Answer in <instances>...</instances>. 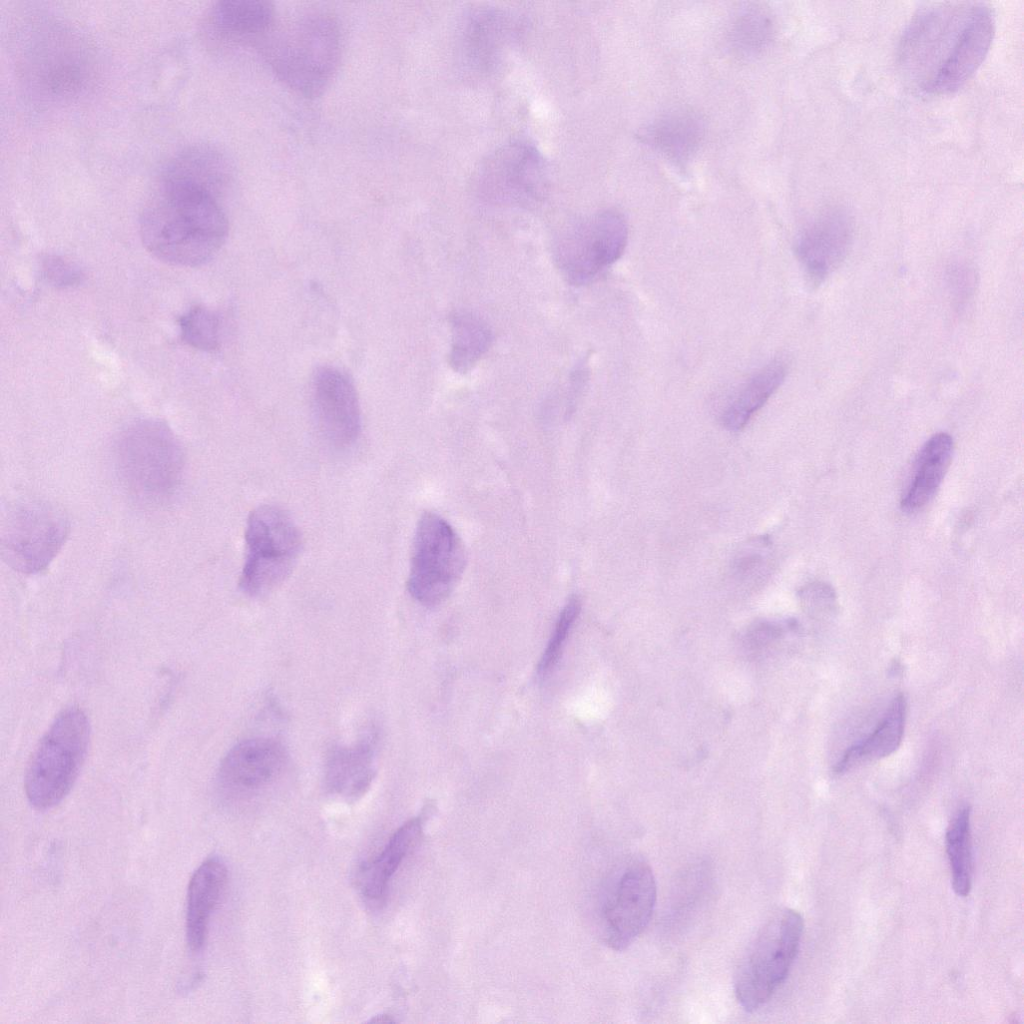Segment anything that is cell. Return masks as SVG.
I'll return each mask as SVG.
<instances>
[{
    "label": "cell",
    "instance_id": "6da1fadb",
    "mask_svg": "<svg viewBox=\"0 0 1024 1024\" xmlns=\"http://www.w3.org/2000/svg\"><path fill=\"white\" fill-rule=\"evenodd\" d=\"M994 32V16L984 2L928 3L916 11L902 33L898 64L919 91L950 94L978 70Z\"/></svg>",
    "mask_w": 1024,
    "mask_h": 1024
},
{
    "label": "cell",
    "instance_id": "7a4b0ae2",
    "mask_svg": "<svg viewBox=\"0 0 1024 1024\" xmlns=\"http://www.w3.org/2000/svg\"><path fill=\"white\" fill-rule=\"evenodd\" d=\"M140 237L157 259L197 267L210 261L228 235L219 198L190 183L160 177L139 217Z\"/></svg>",
    "mask_w": 1024,
    "mask_h": 1024
},
{
    "label": "cell",
    "instance_id": "3957f363",
    "mask_svg": "<svg viewBox=\"0 0 1024 1024\" xmlns=\"http://www.w3.org/2000/svg\"><path fill=\"white\" fill-rule=\"evenodd\" d=\"M16 74L35 99L72 103L88 95L100 76L94 44L78 29L53 17L29 19L17 33Z\"/></svg>",
    "mask_w": 1024,
    "mask_h": 1024
},
{
    "label": "cell",
    "instance_id": "277c9868",
    "mask_svg": "<svg viewBox=\"0 0 1024 1024\" xmlns=\"http://www.w3.org/2000/svg\"><path fill=\"white\" fill-rule=\"evenodd\" d=\"M341 48L336 19L327 12L309 11L277 21L257 49L279 81L312 99L322 95L334 78Z\"/></svg>",
    "mask_w": 1024,
    "mask_h": 1024
},
{
    "label": "cell",
    "instance_id": "5b68a950",
    "mask_svg": "<svg viewBox=\"0 0 1024 1024\" xmlns=\"http://www.w3.org/2000/svg\"><path fill=\"white\" fill-rule=\"evenodd\" d=\"M117 473L128 491L146 503L174 495L182 480L184 452L173 431L156 419L127 425L115 442Z\"/></svg>",
    "mask_w": 1024,
    "mask_h": 1024
},
{
    "label": "cell",
    "instance_id": "8992f818",
    "mask_svg": "<svg viewBox=\"0 0 1024 1024\" xmlns=\"http://www.w3.org/2000/svg\"><path fill=\"white\" fill-rule=\"evenodd\" d=\"M89 722L76 706L62 710L40 740L25 776L29 803L46 810L60 803L73 787L85 761Z\"/></svg>",
    "mask_w": 1024,
    "mask_h": 1024
},
{
    "label": "cell",
    "instance_id": "52a82bcc",
    "mask_svg": "<svg viewBox=\"0 0 1024 1024\" xmlns=\"http://www.w3.org/2000/svg\"><path fill=\"white\" fill-rule=\"evenodd\" d=\"M804 921L790 908L774 913L757 933L737 969L734 991L739 1005L754 1012L786 980L798 954Z\"/></svg>",
    "mask_w": 1024,
    "mask_h": 1024
},
{
    "label": "cell",
    "instance_id": "ba28073f",
    "mask_svg": "<svg viewBox=\"0 0 1024 1024\" xmlns=\"http://www.w3.org/2000/svg\"><path fill=\"white\" fill-rule=\"evenodd\" d=\"M245 557L239 587L257 597L282 583L299 557L302 536L292 517L275 505L254 509L245 530Z\"/></svg>",
    "mask_w": 1024,
    "mask_h": 1024
},
{
    "label": "cell",
    "instance_id": "9c48e42d",
    "mask_svg": "<svg viewBox=\"0 0 1024 1024\" xmlns=\"http://www.w3.org/2000/svg\"><path fill=\"white\" fill-rule=\"evenodd\" d=\"M466 565L463 543L440 515L420 517L412 545L407 588L425 606L443 602L460 580Z\"/></svg>",
    "mask_w": 1024,
    "mask_h": 1024
},
{
    "label": "cell",
    "instance_id": "30bf717a",
    "mask_svg": "<svg viewBox=\"0 0 1024 1024\" xmlns=\"http://www.w3.org/2000/svg\"><path fill=\"white\" fill-rule=\"evenodd\" d=\"M69 527L67 515L55 504L41 500L16 502L2 521V558L20 573L41 572L64 545Z\"/></svg>",
    "mask_w": 1024,
    "mask_h": 1024
},
{
    "label": "cell",
    "instance_id": "8fae6325",
    "mask_svg": "<svg viewBox=\"0 0 1024 1024\" xmlns=\"http://www.w3.org/2000/svg\"><path fill=\"white\" fill-rule=\"evenodd\" d=\"M628 239L624 216L603 210L578 220L557 239L555 262L572 285L593 281L623 254Z\"/></svg>",
    "mask_w": 1024,
    "mask_h": 1024
},
{
    "label": "cell",
    "instance_id": "7c38bea8",
    "mask_svg": "<svg viewBox=\"0 0 1024 1024\" xmlns=\"http://www.w3.org/2000/svg\"><path fill=\"white\" fill-rule=\"evenodd\" d=\"M549 176L548 163L537 147L527 140H513L481 163L476 188L489 203L528 206L544 198Z\"/></svg>",
    "mask_w": 1024,
    "mask_h": 1024
},
{
    "label": "cell",
    "instance_id": "4fadbf2b",
    "mask_svg": "<svg viewBox=\"0 0 1024 1024\" xmlns=\"http://www.w3.org/2000/svg\"><path fill=\"white\" fill-rule=\"evenodd\" d=\"M656 898L651 866L641 856L630 858L618 870L602 906L606 945L615 951L628 948L650 922Z\"/></svg>",
    "mask_w": 1024,
    "mask_h": 1024
},
{
    "label": "cell",
    "instance_id": "5bb4252c",
    "mask_svg": "<svg viewBox=\"0 0 1024 1024\" xmlns=\"http://www.w3.org/2000/svg\"><path fill=\"white\" fill-rule=\"evenodd\" d=\"M276 22V10L271 2L220 0L204 12L200 39L207 48L218 52L248 45L257 49Z\"/></svg>",
    "mask_w": 1024,
    "mask_h": 1024
},
{
    "label": "cell",
    "instance_id": "9a60e30c",
    "mask_svg": "<svg viewBox=\"0 0 1024 1024\" xmlns=\"http://www.w3.org/2000/svg\"><path fill=\"white\" fill-rule=\"evenodd\" d=\"M312 404L318 426L335 446L353 443L360 432L361 415L352 379L333 366H321L312 379Z\"/></svg>",
    "mask_w": 1024,
    "mask_h": 1024
},
{
    "label": "cell",
    "instance_id": "2e32d148",
    "mask_svg": "<svg viewBox=\"0 0 1024 1024\" xmlns=\"http://www.w3.org/2000/svg\"><path fill=\"white\" fill-rule=\"evenodd\" d=\"M288 764L284 745L268 737L244 740L236 744L220 763L217 780L228 793H247L272 785Z\"/></svg>",
    "mask_w": 1024,
    "mask_h": 1024
},
{
    "label": "cell",
    "instance_id": "e0dca14e",
    "mask_svg": "<svg viewBox=\"0 0 1024 1024\" xmlns=\"http://www.w3.org/2000/svg\"><path fill=\"white\" fill-rule=\"evenodd\" d=\"M853 226L846 211L832 208L821 213L801 232L795 252L810 282L820 284L845 259Z\"/></svg>",
    "mask_w": 1024,
    "mask_h": 1024
},
{
    "label": "cell",
    "instance_id": "ac0fdd59",
    "mask_svg": "<svg viewBox=\"0 0 1024 1024\" xmlns=\"http://www.w3.org/2000/svg\"><path fill=\"white\" fill-rule=\"evenodd\" d=\"M513 15L493 7L477 8L466 17L461 37L465 62L477 72H489L501 61L518 33Z\"/></svg>",
    "mask_w": 1024,
    "mask_h": 1024
},
{
    "label": "cell",
    "instance_id": "d6986e66",
    "mask_svg": "<svg viewBox=\"0 0 1024 1024\" xmlns=\"http://www.w3.org/2000/svg\"><path fill=\"white\" fill-rule=\"evenodd\" d=\"M705 134L699 114L685 109L669 110L653 119L638 134L640 140L678 168H685L698 152Z\"/></svg>",
    "mask_w": 1024,
    "mask_h": 1024
},
{
    "label": "cell",
    "instance_id": "ffe728a7",
    "mask_svg": "<svg viewBox=\"0 0 1024 1024\" xmlns=\"http://www.w3.org/2000/svg\"><path fill=\"white\" fill-rule=\"evenodd\" d=\"M160 177L198 186L217 198L231 187L234 168L228 156L209 144L189 146L175 154Z\"/></svg>",
    "mask_w": 1024,
    "mask_h": 1024
},
{
    "label": "cell",
    "instance_id": "44dd1931",
    "mask_svg": "<svg viewBox=\"0 0 1024 1024\" xmlns=\"http://www.w3.org/2000/svg\"><path fill=\"white\" fill-rule=\"evenodd\" d=\"M227 883V869L218 857L207 858L194 871L186 899V939L191 951L203 948L210 917Z\"/></svg>",
    "mask_w": 1024,
    "mask_h": 1024
},
{
    "label": "cell",
    "instance_id": "7402d4cb",
    "mask_svg": "<svg viewBox=\"0 0 1024 1024\" xmlns=\"http://www.w3.org/2000/svg\"><path fill=\"white\" fill-rule=\"evenodd\" d=\"M373 740L364 738L352 746L330 751L325 765L328 789L347 800L362 797L375 777Z\"/></svg>",
    "mask_w": 1024,
    "mask_h": 1024
},
{
    "label": "cell",
    "instance_id": "603a6c76",
    "mask_svg": "<svg viewBox=\"0 0 1024 1024\" xmlns=\"http://www.w3.org/2000/svg\"><path fill=\"white\" fill-rule=\"evenodd\" d=\"M952 454L953 439L949 434L937 433L926 441L901 499L903 511L916 512L930 502L942 483Z\"/></svg>",
    "mask_w": 1024,
    "mask_h": 1024
},
{
    "label": "cell",
    "instance_id": "cb8c5ba5",
    "mask_svg": "<svg viewBox=\"0 0 1024 1024\" xmlns=\"http://www.w3.org/2000/svg\"><path fill=\"white\" fill-rule=\"evenodd\" d=\"M422 826L421 817L405 822L391 836L382 852L363 865L359 873V883L366 899L378 902L385 897L392 876L419 842Z\"/></svg>",
    "mask_w": 1024,
    "mask_h": 1024
},
{
    "label": "cell",
    "instance_id": "d4e9b609",
    "mask_svg": "<svg viewBox=\"0 0 1024 1024\" xmlns=\"http://www.w3.org/2000/svg\"><path fill=\"white\" fill-rule=\"evenodd\" d=\"M786 375L787 364L780 358L773 359L758 369L723 409V426L731 431L741 430L780 387Z\"/></svg>",
    "mask_w": 1024,
    "mask_h": 1024
},
{
    "label": "cell",
    "instance_id": "484cf974",
    "mask_svg": "<svg viewBox=\"0 0 1024 1024\" xmlns=\"http://www.w3.org/2000/svg\"><path fill=\"white\" fill-rule=\"evenodd\" d=\"M905 712V699L899 695L892 701L871 734L846 750L835 765L834 772L842 774L858 764L878 760L894 753L903 738Z\"/></svg>",
    "mask_w": 1024,
    "mask_h": 1024
},
{
    "label": "cell",
    "instance_id": "4316f807",
    "mask_svg": "<svg viewBox=\"0 0 1024 1024\" xmlns=\"http://www.w3.org/2000/svg\"><path fill=\"white\" fill-rule=\"evenodd\" d=\"M727 41L734 55L751 59L763 54L775 36L771 12L758 4L739 9L729 24Z\"/></svg>",
    "mask_w": 1024,
    "mask_h": 1024
},
{
    "label": "cell",
    "instance_id": "83f0119b",
    "mask_svg": "<svg viewBox=\"0 0 1024 1024\" xmlns=\"http://www.w3.org/2000/svg\"><path fill=\"white\" fill-rule=\"evenodd\" d=\"M451 350L449 364L458 373L470 371L491 346L493 335L488 324L469 311H456L450 317Z\"/></svg>",
    "mask_w": 1024,
    "mask_h": 1024
},
{
    "label": "cell",
    "instance_id": "f1b7e54d",
    "mask_svg": "<svg viewBox=\"0 0 1024 1024\" xmlns=\"http://www.w3.org/2000/svg\"><path fill=\"white\" fill-rule=\"evenodd\" d=\"M946 850L950 863L952 887L958 896L966 897L972 885V845L970 808L961 807L946 832Z\"/></svg>",
    "mask_w": 1024,
    "mask_h": 1024
},
{
    "label": "cell",
    "instance_id": "f546056e",
    "mask_svg": "<svg viewBox=\"0 0 1024 1024\" xmlns=\"http://www.w3.org/2000/svg\"><path fill=\"white\" fill-rule=\"evenodd\" d=\"M178 323L181 339L189 346L202 351H214L219 347V319L207 307H191L179 318Z\"/></svg>",
    "mask_w": 1024,
    "mask_h": 1024
},
{
    "label": "cell",
    "instance_id": "4dcf8cb0",
    "mask_svg": "<svg viewBox=\"0 0 1024 1024\" xmlns=\"http://www.w3.org/2000/svg\"><path fill=\"white\" fill-rule=\"evenodd\" d=\"M581 610L578 597H572L563 607L556 621L554 632L538 664V674L547 676L557 664L567 636Z\"/></svg>",
    "mask_w": 1024,
    "mask_h": 1024
},
{
    "label": "cell",
    "instance_id": "1f68e13d",
    "mask_svg": "<svg viewBox=\"0 0 1024 1024\" xmlns=\"http://www.w3.org/2000/svg\"><path fill=\"white\" fill-rule=\"evenodd\" d=\"M769 546L770 542L766 537L750 540L733 559V577L740 582L761 579L768 566Z\"/></svg>",
    "mask_w": 1024,
    "mask_h": 1024
},
{
    "label": "cell",
    "instance_id": "d6a6232c",
    "mask_svg": "<svg viewBox=\"0 0 1024 1024\" xmlns=\"http://www.w3.org/2000/svg\"><path fill=\"white\" fill-rule=\"evenodd\" d=\"M40 273L51 286L66 289L79 285L84 272L74 262L57 254H45L40 260Z\"/></svg>",
    "mask_w": 1024,
    "mask_h": 1024
},
{
    "label": "cell",
    "instance_id": "836d02e7",
    "mask_svg": "<svg viewBox=\"0 0 1024 1024\" xmlns=\"http://www.w3.org/2000/svg\"><path fill=\"white\" fill-rule=\"evenodd\" d=\"M804 608L813 616H820L833 611L835 595L832 589L824 584L814 583L804 587L800 593Z\"/></svg>",
    "mask_w": 1024,
    "mask_h": 1024
},
{
    "label": "cell",
    "instance_id": "e575fe53",
    "mask_svg": "<svg viewBox=\"0 0 1024 1024\" xmlns=\"http://www.w3.org/2000/svg\"><path fill=\"white\" fill-rule=\"evenodd\" d=\"M783 627L778 623L762 620L751 624L744 634V644L752 651H760L779 639Z\"/></svg>",
    "mask_w": 1024,
    "mask_h": 1024
},
{
    "label": "cell",
    "instance_id": "d590c367",
    "mask_svg": "<svg viewBox=\"0 0 1024 1024\" xmlns=\"http://www.w3.org/2000/svg\"><path fill=\"white\" fill-rule=\"evenodd\" d=\"M369 1022L390 1023V1022H394V1020L389 1015H377L374 1018H371Z\"/></svg>",
    "mask_w": 1024,
    "mask_h": 1024
}]
</instances>
